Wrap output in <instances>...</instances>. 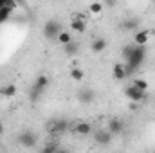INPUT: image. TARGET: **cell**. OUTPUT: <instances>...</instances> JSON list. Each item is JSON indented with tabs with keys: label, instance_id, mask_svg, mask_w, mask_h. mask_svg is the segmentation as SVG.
Instances as JSON below:
<instances>
[{
	"label": "cell",
	"instance_id": "obj_1",
	"mask_svg": "<svg viewBox=\"0 0 155 153\" xmlns=\"http://www.w3.org/2000/svg\"><path fill=\"white\" fill-rule=\"evenodd\" d=\"M49 86V77L45 76V74H40L36 77V81H35V85L31 86V101L35 103V101H38L40 96L45 92V88Z\"/></svg>",
	"mask_w": 155,
	"mask_h": 153
},
{
	"label": "cell",
	"instance_id": "obj_2",
	"mask_svg": "<svg viewBox=\"0 0 155 153\" xmlns=\"http://www.w3.org/2000/svg\"><path fill=\"white\" fill-rule=\"evenodd\" d=\"M61 31H63V27L58 20H47L43 25V36L47 40H58Z\"/></svg>",
	"mask_w": 155,
	"mask_h": 153
},
{
	"label": "cell",
	"instance_id": "obj_3",
	"mask_svg": "<svg viewBox=\"0 0 155 153\" xmlns=\"http://www.w3.org/2000/svg\"><path fill=\"white\" fill-rule=\"evenodd\" d=\"M124 96H126L132 103H144V101L148 99V92H141V90H137L134 85L124 86Z\"/></svg>",
	"mask_w": 155,
	"mask_h": 153
},
{
	"label": "cell",
	"instance_id": "obj_4",
	"mask_svg": "<svg viewBox=\"0 0 155 153\" xmlns=\"http://www.w3.org/2000/svg\"><path fill=\"white\" fill-rule=\"evenodd\" d=\"M18 144L24 146V148H33L38 144V135L31 130H24L20 135H18Z\"/></svg>",
	"mask_w": 155,
	"mask_h": 153
},
{
	"label": "cell",
	"instance_id": "obj_5",
	"mask_svg": "<svg viewBox=\"0 0 155 153\" xmlns=\"http://www.w3.org/2000/svg\"><path fill=\"white\" fill-rule=\"evenodd\" d=\"M92 137H94V142L97 144V146H108L110 142H112V135L107 132V130H103V128H94V132H92Z\"/></svg>",
	"mask_w": 155,
	"mask_h": 153
},
{
	"label": "cell",
	"instance_id": "obj_6",
	"mask_svg": "<svg viewBox=\"0 0 155 153\" xmlns=\"http://www.w3.org/2000/svg\"><path fill=\"white\" fill-rule=\"evenodd\" d=\"M76 97L81 105H90V103L96 99V92H94V88H90V86H81V88L78 90Z\"/></svg>",
	"mask_w": 155,
	"mask_h": 153
},
{
	"label": "cell",
	"instance_id": "obj_7",
	"mask_svg": "<svg viewBox=\"0 0 155 153\" xmlns=\"http://www.w3.org/2000/svg\"><path fill=\"white\" fill-rule=\"evenodd\" d=\"M139 25H141V20L137 18V16H128V18H124L121 24H119V29L121 31H124V33H130V31H139Z\"/></svg>",
	"mask_w": 155,
	"mask_h": 153
},
{
	"label": "cell",
	"instance_id": "obj_8",
	"mask_svg": "<svg viewBox=\"0 0 155 153\" xmlns=\"http://www.w3.org/2000/svg\"><path fill=\"white\" fill-rule=\"evenodd\" d=\"M123 130H124V122L119 119V117H110L108 119V124H107V132L114 137V135H119V133H123Z\"/></svg>",
	"mask_w": 155,
	"mask_h": 153
},
{
	"label": "cell",
	"instance_id": "obj_9",
	"mask_svg": "<svg viewBox=\"0 0 155 153\" xmlns=\"http://www.w3.org/2000/svg\"><path fill=\"white\" fill-rule=\"evenodd\" d=\"M69 126H71V124H69L65 119H56V121H52V122L49 124V128H51L49 132H51V133H61V132H67Z\"/></svg>",
	"mask_w": 155,
	"mask_h": 153
},
{
	"label": "cell",
	"instance_id": "obj_10",
	"mask_svg": "<svg viewBox=\"0 0 155 153\" xmlns=\"http://www.w3.org/2000/svg\"><path fill=\"white\" fill-rule=\"evenodd\" d=\"M74 132H76L78 135H92V132H94V126L90 124V122H87V121H79L74 124Z\"/></svg>",
	"mask_w": 155,
	"mask_h": 153
},
{
	"label": "cell",
	"instance_id": "obj_11",
	"mask_svg": "<svg viewBox=\"0 0 155 153\" xmlns=\"http://www.w3.org/2000/svg\"><path fill=\"white\" fill-rule=\"evenodd\" d=\"M16 9V2H13V0H5V7L0 11V24H4L9 16H11V13Z\"/></svg>",
	"mask_w": 155,
	"mask_h": 153
},
{
	"label": "cell",
	"instance_id": "obj_12",
	"mask_svg": "<svg viewBox=\"0 0 155 153\" xmlns=\"http://www.w3.org/2000/svg\"><path fill=\"white\" fill-rule=\"evenodd\" d=\"M150 40V29H139L134 36V43L135 45H146Z\"/></svg>",
	"mask_w": 155,
	"mask_h": 153
},
{
	"label": "cell",
	"instance_id": "obj_13",
	"mask_svg": "<svg viewBox=\"0 0 155 153\" xmlns=\"http://www.w3.org/2000/svg\"><path fill=\"white\" fill-rule=\"evenodd\" d=\"M107 47H108V41L105 38H96V40H92V43H90V49H92V52H96V54L107 50Z\"/></svg>",
	"mask_w": 155,
	"mask_h": 153
},
{
	"label": "cell",
	"instance_id": "obj_14",
	"mask_svg": "<svg viewBox=\"0 0 155 153\" xmlns=\"http://www.w3.org/2000/svg\"><path fill=\"white\" fill-rule=\"evenodd\" d=\"M112 76L116 77L117 81H123V79H126V70H124V63H116L114 65V69H112Z\"/></svg>",
	"mask_w": 155,
	"mask_h": 153
},
{
	"label": "cell",
	"instance_id": "obj_15",
	"mask_svg": "<svg viewBox=\"0 0 155 153\" xmlns=\"http://www.w3.org/2000/svg\"><path fill=\"white\" fill-rule=\"evenodd\" d=\"M63 52L67 54V56H76L78 52H79V41H71V43H67V45H63Z\"/></svg>",
	"mask_w": 155,
	"mask_h": 153
},
{
	"label": "cell",
	"instance_id": "obj_16",
	"mask_svg": "<svg viewBox=\"0 0 155 153\" xmlns=\"http://www.w3.org/2000/svg\"><path fill=\"white\" fill-rule=\"evenodd\" d=\"M71 29L72 31H76V33H85V29H87V24H85V20L81 18V16H78L72 20V24H71Z\"/></svg>",
	"mask_w": 155,
	"mask_h": 153
},
{
	"label": "cell",
	"instance_id": "obj_17",
	"mask_svg": "<svg viewBox=\"0 0 155 153\" xmlns=\"http://www.w3.org/2000/svg\"><path fill=\"white\" fill-rule=\"evenodd\" d=\"M58 148H60V142H58V141H51V142H45V144L41 146L40 153H56Z\"/></svg>",
	"mask_w": 155,
	"mask_h": 153
},
{
	"label": "cell",
	"instance_id": "obj_18",
	"mask_svg": "<svg viewBox=\"0 0 155 153\" xmlns=\"http://www.w3.org/2000/svg\"><path fill=\"white\" fill-rule=\"evenodd\" d=\"M135 47H137L135 43H128V45H126V47L123 49V52H121V56H123V60H124V61H128V60L132 58V54L135 52Z\"/></svg>",
	"mask_w": 155,
	"mask_h": 153
},
{
	"label": "cell",
	"instance_id": "obj_19",
	"mask_svg": "<svg viewBox=\"0 0 155 153\" xmlns=\"http://www.w3.org/2000/svg\"><path fill=\"white\" fill-rule=\"evenodd\" d=\"M132 85H134L137 90H141V92H148V86H150L148 81H146V79H141V77H135Z\"/></svg>",
	"mask_w": 155,
	"mask_h": 153
},
{
	"label": "cell",
	"instance_id": "obj_20",
	"mask_svg": "<svg viewBox=\"0 0 155 153\" xmlns=\"http://www.w3.org/2000/svg\"><path fill=\"white\" fill-rule=\"evenodd\" d=\"M0 94L5 96V97H13V96L16 94V86H15V85H5V86L0 90Z\"/></svg>",
	"mask_w": 155,
	"mask_h": 153
},
{
	"label": "cell",
	"instance_id": "obj_21",
	"mask_svg": "<svg viewBox=\"0 0 155 153\" xmlns=\"http://www.w3.org/2000/svg\"><path fill=\"white\" fill-rule=\"evenodd\" d=\"M58 41H60V43H63V45L71 43V41H72L71 33H69V31H61V33H60V36H58Z\"/></svg>",
	"mask_w": 155,
	"mask_h": 153
},
{
	"label": "cell",
	"instance_id": "obj_22",
	"mask_svg": "<svg viewBox=\"0 0 155 153\" xmlns=\"http://www.w3.org/2000/svg\"><path fill=\"white\" fill-rule=\"evenodd\" d=\"M103 7H105V5H103L101 2H94V4H90V7H88V11H90L92 15H99V13L103 11Z\"/></svg>",
	"mask_w": 155,
	"mask_h": 153
},
{
	"label": "cell",
	"instance_id": "obj_23",
	"mask_svg": "<svg viewBox=\"0 0 155 153\" xmlns=\"http://www.w3.org/2000/svg\"><path fill=\"white\" fill-rule=\"evenodd\" d=\"M71 77H72L74 81H81V79L85 77V72H83L81 69H72V70H71Z\"/></svg>",
	"mask_w": 155,
	"mask_h": 153
},
{
	"label": "cell",
	"instance_id": "obj_24",
	"mask_svg": "<svg viewBox=\"0 0 155 153\" xmlns=\"http://www.w3.org/2000/svg\"><path fill=\"white\" fill-rule=\"evenodd\" d=\"M56 153H71V150H69V148H65V146H60V148L56 150Z\"/></svg>",
	"mask_w": 155,
	"mask_h": 153
},
{
	"label": "cell",
	"instance_id": "obj_25",
	"mask_svg": "<svg viewBox=\"0 0 155 153\" xmlns=\"http://www.w3.org/2000/svg\"><path fill=\"white\" fill-rule=\"evenodd\" d=\"M105 5H107V7H116L117 4H116V2H114V0H108V2L105 4Z\"/></svg>",
	"mask_w": 155,
	"mask_h": 153
},
{
	"label": "cell",
	"instance_id": "obj_26",
	"mask_svg": "<svg viewBox=\"0 0 155 153\" xmlns=\"http://www.w3.org/2000/svg\"><path fill=\"white\" fill-rule=\"evenodd\" d=\"M130 110H137V103H130Z\"/></svg>",
	"mask_w": 155,
	"mask_h": 153
},
{
	"label": "cell",
	"instance_id": "obj_27",
	"mask_svg": "<svg viewBox=\"0 0 155 153\" xmlns=\"http://www.w3.org/2000/svg\"><path fill=\"white\" fill-rule=\"evenodd\" d=\"M4 7H5V0H0V11H2Z\"/></svg>",
	"mask_w": 155,
	"mask_h": 153
},
{
	"label": "cell",
	"instance_id": "obj_28",
	"mask_svg": "<svg viewBox=\"0 0 155 153\" xmlns=\"http://www.w3.org/2000/svg\"><path fill=\"white\" fill-rule=\"evenodd\" d=\"M0 153H2V148H0Z\"/></svg>",
	"mask_w": 155,
	"mask_h": 153
}]
</instances>
